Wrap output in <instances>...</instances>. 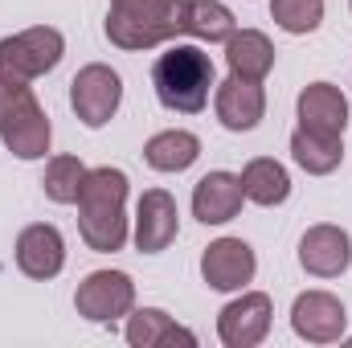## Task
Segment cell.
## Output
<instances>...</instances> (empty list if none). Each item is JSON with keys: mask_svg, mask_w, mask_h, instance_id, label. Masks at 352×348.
I'll use <instances>...</instances> for the list:
<instances>
[{"mask_svg": "<svg viewBox=\"0 0 352 348\" xmlns=\"http://www.w3.org/2000/svg\"><path fill=\"white\" fill-rule=\"evenodd\" d=\"M123 201H127V176L119 168H90L78 188V230L82 242L98 254H115L127 242V217H123Z\"/></svg>", "mask_w": 352, "mask_h": 348, "instance_id": "cell-1", "label": "cell"}, {"mask_svg": "<svg viewBox=\"0 0 352 348\" xmlns=\"http://www.w3.org/2000/svg\"><path fill=\"white\" fill-rule=\"evenodd\" d=\"M152 87L156 98L180 111V115H197L209 102V87H213V62L209 54H201L197 45H173L168 54L156 58L152 66Z\"/></svg>", "mask_w": 352, "mask_h": 348, "instance_id": "cell-2", "label": "cell"}, {"mask_svg": "<svg viewBox=\"0 0 352 348\" xmlns=\"http://www.w3.org/2000/svg\"><path fill=\"white\" fill-rule=\"evenodd\" d=\"M50 119L37 94L21 78H0V140L21 160H41L50 152Z\"/></svg>", "mask_w": 352, "mask_h": 348, "instance_id": "cell-3", "label": "cell"}, {"mask_svg": "<svg viewBox=\"0 0 352 348\" xmlns=\"http://www.w3.org/2000/svg\"><path fill=\"white\" fill-rule=\"evenodd\" d=\"M176 4L180 0H111L107 37L119 50H152L176 37Z\"/></svg>", "mask_w": 352, "mask_h": 348, "instance_id": "cell-4", "label": "cell"}, {"mask_svg": "<svg viewBox=\"0 0 352 348\" xmlns=\"http://www.w3.org/2000/svg\"><path fill=\"white\" fill-rule=\"evenodd\" d=\"M62 54H66V41L58 29H45V25L25 29L0 41V78H21V83L41 78L62 62Z\"/></svg>", "mask_w": 352, "mask_h": 348, "instance_id": "cell-5", "label": "cell"}, {"mask_svg": "<svg viewBox=\"0 0 352 348\" xmlns=\"http://www.w3.org/2000/svg\"><path fill=\"white\" fill-rule=\"evenodd\" d=\"M74 307L90 324H115L119 316H127L135 307V283L123 270H94L78 283Z\"/></svg>", "mask_w": 352, "mask_h": 348, "instance_id": "cell-6", "label": "cell"}, {"mask_svg": "<svg viewBox=\"0 0 352 348\" xmlns=\"http://www.w3.org/2000/svg\"><path fill=\"white\" fill-rule=\"evenodd\" d=\"M119 98H123V83L111 66L94 62V66H82L70 83V107L74 115L87 123V127H102L115 111H119Z\"/></svg>", "mask_w": 352, "mask_h": 348, "instance_id": "cell-7", "label": "cell"}, {"mask_svg": "<svg viewBox=\"0 0 352 348\" xmlns=\"http://www.w3.org/2000/svg\"><path fill=\"white\" fill-rule=\"evenodd\" d=\"M270 316H274L270 295L250 291V295H242V299L221 307L217 336H221V345H230V348H254V345H263L266 332H270Z\"/></svg>", "mask_w": 352, "mask_h": 348, "instance_id": "cell-8", "label": "cell"}, {"mask_svg": "<svg viewBox=\"0 0 352 348\" xmlns=\"http://www.w3.org/2000/svg\"><path fill=\"white\" fill-rule=\"evenodd\" d=\"M344 324H349L344 303H340L336 295H328V291H303V295L295 299V307H291V328H295V336H303V340H311V345H332V340H340V336H344Z\"/></svg>", "mask_w": 352, "mask_h": 348, "instance_id": "cell-9", "label": "cell"}, {"mask_svg": "<svg viewBox=\"0 0 352 348\" xmlns=\"http://www.w3.org/2000/svg\"><path fill=\"white\" fill-rule=\"evenodd\" d=\"M258 262H254V250L242 242V238H217L213 246H205L201 254V274L213 291H238L254 279Z\"/></svg>", "mask_w": 352, "mask_h": 348, "instance_id": "cell-10", "label": "cell"}, {"mask_svg": "<svg viewBox=\"0 0 352 348\" xmlns=\"http://www.w3.org/2000/svg\"><path fill=\"white\" fill-rule=\"evenodd\" d=\"M176 221H180V213H176L173 193L148 188V193L140 197V209H135V246H140L144 254L168 250L173 238H176Z\"/></svg>", "mask_w": 352, "mask_h": 348, "instance_id": "cell-11", "label": "cell"}, {"mask_svg": "<svg viewBox=\"0 0 352 348\" xmlns=\"http://www.w3.org/2000/svg\"><path fill=\"white\" fill-rule=\"evenodd\" d=\"M299 262L316 279H336L352 262V242L340 226H311L299 242Z\"/></svg>", "mask_w": 352, "mask_h": 348, "instance_id": "cell-12", "label": "cell"}, {"mask_svg": "<svg viewBox=\"0 0 352 348\" xmlns=\"http://www.w3.org/2000/svg\"><path fill=\"white\" fill-rule=\"evenodd\" d=\"M246 193H242V176L234 173H209L197 180L192 188V217L205 226H226L238 217Z\"/></svg>", "mask_w": 352, "mask_h": 348, "instance_id": "cell-13", "label": "cell"}, {"mask_svg": "<svg viewBox=\"0 0 352 348\" xmlns=\"http://www.w3.org/2000/svg\"><path fill=\"white\" fill-rule=\"evenodd\" d=\"M263 111H266V94L258 83L230 74L217 87V119H221V127H230V131H254L263 123Z\"/></svg>", "mask_w": 352, "mask_h": 348, "instance_id": "cell-14", "label": "cell"}, {"mask_svg": "<svg viewBox=\"0 0 352 348\" xmlns=\"http://www.w3.org/2000/svg\"><path fill=\"white\" fill-rule=\"evenodd\" d=\"M16 266L29 274V279H54L62 266H66V242L54 226H29L21 230L16 238Z\"/></svg>", "mask_w": 352, "mask_h": 348, "instance_id": "cell-15", "label": "cell"}, {"mask_svg": "<svg viewBox=\"0 0 352 348\" xmlns=\"http://www.w3.org/2000/svg\"><path fill=\"white\" fill-rule=\"evenodd\" d=\"M299 127L324 131V135H344L349 127V98L332 83H311L299 94Z\"/></svg>", "mask_w": 352, "mask_h": 348, "instance_id": "cell-16", "label": "cell"}, {"mask_svg": "<svg viewBox=\"0 0 352 348\" xmlns=\"http://www.w3.org/2000/svg\"><path fill=\"white\" fill-rule=\"evenodd\" d=\"M226 62H230V74L238 78H250V83H263L274 66V45L270 37L258 29H234L230 41H226Z\"/></svg>", "mask_w": 352, "mask_h": 348, "instance_id": "cell-17", "label": "cell"}, {"mask_svg": "<svg viewBox=\"0 0 352 348\" xmlns=\"http://www.w3.org/2000/svg\"><path fill=\"white\" fill-rule=\"evenodd\" d=\"M176 33H188L201 41H230L234 12L217 0H180L176 4Z\"/></svg>", "mask_w": 352, "mask_h": 348, "instance_id": "cell-18", "label": "cell"}, {"mask_svg": "<svg viewBox=\"0 0 352 348\" xmlns=\"http://www.w3.org/2000/svg\"><path fill=\"white\" fill-rule=\"evenodd\" d=\"M127 345L131 348H164V345H184L192 348L197 336L188 328L173 324L160 307H140L131 320H127Z\"/></svg>", "mask_w": 352, "mask_h": 348, "instance_id": "cell-19", "label": "cell"}, {"mask_svg": "<svg viewBox=\"0 0 352 348\" xmlns=\"http://www.w3.org/2000/svg\"><path fill=\"white\" fill-rule=\"evenodd\" d=\"M291 156H295V164H299L303 173L328 176V173L340 168V160H344V144H340V135H324V131L299 127V131L291 135Z\"/></svg>", "mask_w": 352, "mask_h": 348, "instance_id": "cell-20", "label": "cell"}, {"mask_svg": "<svg viewBox=\"0 0 352 348\" xmlns=\"http://www.w3.org/2000/svg\"><path fill=\"white\" fill-rule=\"evenodd\" d=\"M242 193L254 205H283L291 197V176H287V168L278 160L258 156V160H250L242 168Z\"/></svg>", "mask_w": 352, "mask_h": 348, "instance_id": "cell-21", "label": "cell"}, {"mask_svg": "<svg viewBox=\"0 0 352 348\" xmlns=\"http://www.w3.org/2000/svg\"><path fill=\"white\" fill-rule=\"evenodd\" d=\"M197 156H201V140L192 131H160L144 148V160L156 173H184Z\"/></svg>", "mask_w": 352, "mask_h": 348, "instance_id": "cell-22", "label": "cell"}, {"mask_svg": "<svg viewBox=\"0 0 352 348\" xmlns=\"http://www.w3.org/2000/svg\"><path fill=\"white\" fill-rule=\"evenodd\" d=\"M82 160L78 156H54L50 160V168H45V197L50 201H58V205H74L78 201V188H82Z\"/></svg>", "mask_w": 352, "mask_h": 348, "instance_id": "cell-23", "label": "cell"}, {"mask_svg": "<svg viewBox=\"0 0 352 348\" xmlns=\"http://www.w3.org/2000/svg\"><path fill=\"white\" fill-rule=\"evenodd\" d=\"M270 17L287 33H311L324 21V0H270Z\"/></svg>", "mask_w": 352, "mask_h": 348, "instance_id": "cell-24", "label": "cell"}]
</instances>
